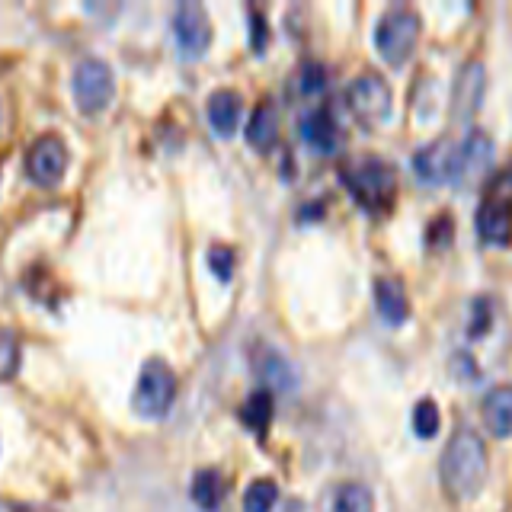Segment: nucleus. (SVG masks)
I'll return each mask as SVG.
<instances>
[{"label":"nucleus","mask_w":512,"mask_h":512,"mask_svg":"<svg viewBox=\"0 0 512 512\" xmlns=\"http://www.w3.org/2000/svg\"><path fill=\"white\" fill-rule=\"evenodd\" d=\"M340 180L349 189V196L372 215L388 212L397 199V170L381 157L349 160V164L340 170Z\"/></svg>","instance_id":"2"},{"label":"nucleus","mask_w":512,"mask_h":512,"mask_svg":"<svg viewBox=\"0 0 512 512\" xmlns=\"http://www.w3.org/2000/svg\"><path fill=\"white\" fill-rule=\"evenodd\" d=\"M189 496L202 512H215L221 506V496H224V477L215 468L196 471V477H192V487H189Z\"/></svg>","instance_id":"19"},{"label":"nucleus","mask_w":512,"mask_h":512,"mask_svg":"<svg viewBox=\"0 0 512 512\" xmlns=\"http://www.w3.org/2000/svg\"><path fill=\"white\" fill-rule=\"evenodd\" d=\"M173 36H176V45H180V52L186 58H202L208 52V45H212V20H208V13L202 4H176L173 10Z\"/></svg>","instance_id":"8"},{"label":"nucleus","mask_w":512,"mask_h":512,"mask_svg":"<svg viewBox=\"0 0 512 512\" xmlns=\"http://www.w3.org/2000/svg\"><path fill=\"white\" fill-rule=\"evenodd\" d=\"M253 372L260 378V384H266V391H295L298 384V372L295 365L288 362L279 349H269V346H260L253 356Z\"/></svg>","instance_id":"13"},{"label":"nucleus","mask_w":512,"mask_h":512,"mask_svg":"<svg viewBox=\"0 0 512 512\" xmlns=\"http://www.w3.org/2000/svg\"><path fill=\"white\" fill-rule=\"evenodd\" d=\"M208 269L215 272L218 282H231V276H234V250L215 244L212 250H208Z\"/></svg>","instance_id":"27"},{"label":"nucleus","mask_w":512,"mask_h":512,"mask_svg":"<svg viewBox=\"0 0 512 512\" xmlns=\"http://www.w3.org/2000/svg\"><path fill=\"white\" fill-rule=\"evenodd\" d=\"M327 64H320V61H304L301 64V71H298V87L304 96H317V93H324L327 90Z\"/></svg>","instance_id":"24"},{"label":"nucleus","mask_w":512,"mask_h":512,"mask_svg":"<svg viewBox=\"0 0 512 512\" xmlns=\"http://www.w3.org/2000/svg\"><path fill=\"white\" fill-rule=\"evenodd\" d=\"M64 170H68V144L58 135H42L32 141L26 154V173L39 186H58Z\"/></svg>","instance_id":"10"},{"label":"nucleus","mask_w":512,"mask_h":512,"mask_svg":"<svg viewBox=\"0 0 512 512\" xmlns=\"http://www.w3.org/2000/svg\"><path fill=\"white\" fill-rule=\"evenodd\" d=\"M301 138L311 144L317 154H336L340 148V125H336L333 112L327 106H314L301 116Z\"/></svg>","instance_id":"12"},{"label":"nucleus","mask_w":512,"mask_h":512,"mask_svg":"<svg viewBox=\"0 0 512 512\" xmlns=\"http://www.w3.org/2000/svg\"><path fill=\"white\" fill-rule=\"evenodd\" d=\"M13 512H32V509H13Z\"/></svg>","instance_id":"31"},{"label":"nucleus","mask_w":512,"mask_h":512,"mask_svg":"<svg viewBox=\"0 0 512 512\" xmlns=\"http://www.w3.org/2000/svg\"><path fill=\"white\" fill-rule=\"evenodd\" d=\"M20 365V343H16L13 330L0 327V378H10Z\"/></svg>","instance_id":"25"},{"label":"nucleus","mask_w":512,"mask_h":512,"mask_svg":"<svg viewBox=\"0 0 512 512\" xmlns=\"http://www.w3.org/2000/svg\"><path fill=\"white\" fill-rule=\"evenodd\" d=\"M176 400V375L164 359H148L138 372L132 404L144 420H164Z\"/></svg>","instance_id":"4"},{"label":"nucleus","mask_w":512,"mask_h":512,"mask_svg":"<svg viewBox=\"0 0 512 512\" xmlns=\"http://www.w3.org/2000/svg\"><path fill=\"white\" fill-rule=\"evenodd\" d=\"M375 304H378V314L388 320V324H394V327H400L410 317L407 288H404V282L394 279V276L375 279Z\"/></svg>","instance_id":"17"},{"label":"nucleus","mask_w":512,"mask_h":512,"mask_svg":"<svg viewBox=\"0 0 512 512\" xmlns=\"http://www.w3.org/2000/svg\"><path fill=\"white\" fill-rule=\"evenodd\" d=\"M484 426L490 436L496 439H509L512 436V384H496L484 394Z\"/></svg>","instance_id":"14"},{"label":"nucleus","mask_w":512,"mask_h":512,"mask_svg":"<svg viewBox=\"0 0 512 512\" xmlns=\"http://www.w3.org/2000/svg\"><path fill=\"white\" fill-rule=\"evenodd\" d=\"M346 103L352 109V116H356L362 125H378L391 116L394 93H391V84L381 74L365 71L346 87Z\"/></svg>","instance_id":"7"},{"label":"nucleus","mask_w":512,"mask_h":512,"mask_svg":"<svg viewBox=\"0 0 512 512\" xmlns=\"http://www.w3.org/2000/svg\"><path fill=\"white\" fill-rule=\"evenodd\" d=\"M279 138V112L272 103H260L247 119V144L253 151H269Z\"/></svg>","instance_id":"18"},{"label":"nucleus","mask_w":512,"mask_h":512,"mask_svg":"<svg viewBox=\"0 0 512 512\" xmlns=\"http://www.w3.org/2000/svg\"><path fill=\"white\" fill-rule=\"evenodd\" d=\"M250 32H253V48L256 52H263L266 48V16L260 10H250Z\"/></svg>","instance_id":"30"},{"label":"nucleus","mask_w":512,"mask_h":512,"mask_svg":"<svg viewBox=\"0 0 512 512\" xmlns=\"http://www.w3.org/2000/svg\"><path fill=\"white\" fill-rule=\"evenodd\" d=\"M496 151V141L487 128H468L455 148H452V160H448V180L455 186H471L480 176L487 173L490 160Z\"/></svg>","instance_id":"6"},{"label":"nucleus","mask_w":512,"mask_h":512,"mask_svg":"<svg viewBox=\"0 0 512 512\" xmlns=\"http://www.w3.org/2000/svg\"><path fill=\"white\" fill-rule=\"evenodd\" d=\"M279 503V487L276 480L260 477L244 490V512H272V506Z\"/></svg>","instance_id":"22"},{"label":"nucleus","mask_w":512,"mask_h":512,"mask_svg":"<svg viewBox=\"0 0 512 512\" xmlns=\"http://www.w3.org/2000/svg\"><path fill=\"white\" fill-rule=\"evenodd\" d=\"M490 324H493V304H490V298H474V308H471V324H468V336L471 340H480L487 330H490Z\"/></svg>","instance_id":"26"},{"label":"nucleus","mask_w":512,"mask_h":512,"mask_svg":"<svg viewBox=\"0 0 512 512\" xmlns=\"http://www.w3.org/2000/svg\"><path fill=\"white\" fill-rule=\"evenodd\" d=\"M71 93L74 103L84 116H100V112L112 103V93H116V77L112 68L103 58H80L74 77H71Z\"/></svg>","instance_id":"5"},{"label":"nucleus","mask_w":512,"mask_h":512,"mask_svg":"<svg viewBox=\"0 0 512 512\" xmlns=\"http://www.w3.org/2000/svg\"><path fill=\"white\" fill-rule=\"evenodd\" d=\"M452 231H455V221H452V215H439L436 221H429V234H426V240H429V247H445V244H452Z\"/></svg>","instance_id":"28"},{"label":"nucleus","mask_w":512,"mask_h":512,"mask_svg":"<svg viewBox=\"0 0 512 512\" xmlns=\"http://www.w3.org/2000/svg\"><path fill=\"white\" fill-rule=\"evenodd\" d=\"M240 423H244L250 432H256V436H266V429L272 423V394L266 388L253 391L244 407H240Z\"/></svg>","instance_id":"20"},{"label":"nucleus","mask_w":512,"mask_h":512,"mask_svg":"<svg viewBox=\"0 0 512 512\" xmlns=\"http://www.w3.org/2000/svg\"><path fill=\"white\" fill-rule=\"evenodd\" d=\"M448 160H452V141L436 138L423 144L420 151L413 154V170L423 183H445L448 180Z\"/></svg>","instance_id":"15"},{"label":"nucleus","mask_w":512,"mask_h":512,"mask_svg":"<svg viewBox=\"0 0 512 512\" xmlns=\"http://www.w3.org/2000/svg\"><path fill=\"white\" fill-rule=\"evenodd\" d=\"M410 423H413V432L420 439H432L439 432L442 426V416H439V404L432 397H420L413 404V416H410Z\"/></svg>","instance_id":"23"},{"label":"nucleus","mask_w":512,"mask_h":512,"mask_svg":"<svg viewBox=\"0 0 512 512\" xmlns=\"http://www.w3.org/2000/svg\"><path fill=\"white\" fill-rule=\"evenodd\" d=\"M484 90H487V64L480 58H468L458 68L452 84V119L455 122L474 119L480 103H484Z\"/></svg>","instance_id":"9"},{"label":"nucleus","mask_w":512,"mask_h":512,"mask_svg":"<svg viewBox=\"0 0 512 512\" xmlns=\"http://www.w3.org/2000/svg\"><path fill=\"white\" fill-rule=\"evenodd\" d=\"M487 196H493V199H503V202H509L512 205V167H506V170H500L490 180V189H487Z\"/></svg>","instance_id":"29"},{"label":"nucleus","mask_w":512,"mask_h":512,"mask_svg":"<svg viewBox=\"0 0 512 512\" xmlns=\"http://www.w3.org/2000/svg\"><path fill=\"white\" fill-rule=\"evenodd\" d=\"M208 125L215 128V135L231 138L240 125V112H244V100L237 90H215L208 96Z\"/></svg>","instance_id":"16"},{"label":"nucleus","mask_w":512,"mask_h":512,"mask_svg":"<svg viewBox=\"0 0 512 512\" xmlns=\"http://www.w3.org/2000/svg\"><path fill=\"white\" fill-rule=\"evenodd\" d=\"M420 32H423V20L413 7L400 4V7L384 10L375 26L378 55L388 64H404L413 55L416 42H420Z\"/></svg>","instance_id":"3"},{"label":"nucleus","mask_w":512,"mask_h":512,"mask_svg":"<svg viewBox=\"0 0 512 512\" xmlns=\"http://www.w3.org/2000/svg\"><path fill=\"white\" fill-rule=\"evenodd\" d=\"M439 477L448 500L455 503H468L480 493L487 480V445L474 429L458 426L452 432L439 458Z\"/></svg>","instance_id":"1"},{"label":"nucleus","mask_w":512,"mask_h":512,"mask_svg":"<svg viewBox=\"0 0 512 512\" xmlns=\"http://www.w3.org/2000/svg\"><path fill=\"white\" fill-rule=\"evenodd\" d=\"M333 512H375V496L365 484H343L333 496Z\"/></svg>","instance_id":"21"},{"label":"nucleus","mask_w":512,"mask_h":512,"mask_svg":"<svg viewBox=\"0 0 512 512\" xmlns=\"http://www.w3.org/2000/svg\"><path fill=\"white\" fill-rule=\"evenodd\" d=\"M474 224H477L480 240L503 247V244H509V240H512V205L503 202V199L484 196V202L477 205Z\"/></svg>","instance_id":"11"}]
</instances>
